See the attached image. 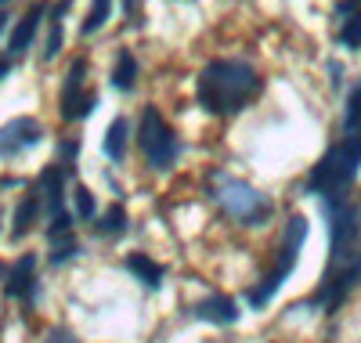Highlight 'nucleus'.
I'll return each mask as SVG.
<instances>
[{"instance_id":"obj_14","label":"nucleus","mask_w":361,"mask_h":343,"mask_svg":"<svg viewBox=\"0 0 361 343\" xmlns=\"http://www.w3.org/2000/svg\"><path fill=\"white\" fill-rule=\"evenodd\" d=\"M44 4H33V8H29V15L15 25V33H11V40H8V51L11 54H22L29 44H33V37H37V25H40V18H44Z\"/></svg>"},{"instance_id":"obj_2","label":"nucleus","mask_w":361,"mask_h":343,"mask_svg":"<svg viewBox=\"0 0 361 343\" xmlns=\"http://www.w3.org/2000/svg\"><path fill=\"white\" fill-rule=\"evenodd\" d=\"M260 76L250 61H238V58H217L202 69L199 83H195V95L199 105L214 116H228L238 112L250 98L260 95Z\"/></svg>"},{"instance_id":"obj_10","label":"nucleus","mask_w":361,"mask_h":343,"mask_svg":"<svg viewBox=\"0 0 361 343\" xmlns=\"http://www.w3.org/2000/svg\"><path fill=\"white\" fill-rule=\"evenodd\" d=\"M336 18H343L340 22V44L357 51L361 47V0H340Z\"/></svg>"},{"instance_id":"obj_16","label":"nucleus","mask_w":361,"mask_h":343,"mask_svg":"<svg viewBox=\"0 0 361 343\" xmlns=\"http://www.w3.org/2000/svg\"><path fill=\"white\" fill-rule=\"evenodd\" d=\"M127 134H130L127 119H112L109 123V131H105V155H109V160L119 163L127 155Z\"/></svg>"},{"instance_id":"obj_4","label":"nucleus","mask_w":361,"mask_h":343,"mask_svg":"<svg viewBox=\"0 0 361 343\" xmlns=\"http://www.w3.org/2000/svg\"><path fill=\"white\" fill-rule=\"evenodd\" d=\"M304 239H307V221L296 213V217H289V224H286V231H282L275 267H271V271L260 278V282L246 293L250 307H264L271 296H275V293L282 289V282L293 275V267H296V260H300V249H304Z\"/></svg>"},{"instance_id":"obj_9","label":"nucleus","mask_w":361,"mask_h":343,"mask_svg":"<svg viewBox=\"0 0 361 343\" xmlns=\"http://www.w3.org/2000/svg\"><path fill=\"white\" fill-rule=\"evenodd\" d=\"M192 315L202 318V322H214V325H235L238 322V303L224 293H214V296H206L192 307Z\"/></svg>"},{"instance_id":"obj_13","label":"nucleus","mask_w":361,"mask_h":343,"mask_svg":"<svg viewBox=\"0 0 361 343\" xmlns=\"http://www.w3.org/2000/svg\"><path fill=\"white\" fill-rule=\"evenodd\" d=\"M127 271L137 278V282H145L148 289H159L163 286V278H166V267L152 257H145V253H130L127 257Z\"/></svg>"},{"instance_id":"obj_11","label":"nucleus","mask_w":361,"mask_h":343,"mask_svg":"<svg viewBox=\"0 0 361 343\" xmlns=\"http://www.w3.org/2000/svg\"><path fill=\"white\" fill-rule=\"evenodd\" d=\"M33 271H37V257H33V253H22V260L8 271V293H11V296H22L25 303L33 300V289H37Z\"/></svg>"},{"instance_id":"obj_8","label":"nucleus","mask_w":361,"mask_h":343,"mask_svg":"<svg viewBox=\"0 0 361 343\" xmlns=\"http://www.w3.org/2000/svg\"><path fill=\"white\" fill-rule=\"evenodd\" d=\"M40 138H44L40 123L33 116H18V119H11V123L0 127V155H18L25 148H33Z\"/></svg>"},{"instance_id":"obj_17","label":"nucleus","mask_w":361,"mask_h":343,"mask_svg":"<svg viewBox=\"0 0 361 343\" xmlns=\"http://www.w3.org/2000/svg\"><path fill=\"white\" fill-rule=\"evenodd\" d=\"M37 213H40V199H37V195H25V199L18 203V210H15V228H11V235H15V239H22V235L33 231Z\"/></svg>"},{"instance_id":"obj_20","label":"nucleus","mask_w":361,"mask_h":343,"mask_svg":"<svg viewBox=\"0 0 361 343\" xmlns=\"http://www.w3.org/2000/svg\"><path fill=\"white\" fill-rule=\"evenodd\" d=\"M112 15V0H90V11H87V22H83V33H98V29L109 22Z\"/></svg>"},{"instance_id":"obj_25","label":"nucleus","mask_w":361,"mask_h":343,"mask_svg":"<svg viewBox=\"0 0 361 343\" xmlns=\"http://www.w3.org/2000/svg\"><path fill=\"white\" fill-rule=\"evenodd\" d=\"M123 11H127V18H134L137 15V0H123Z\"/></svg>"},{"instance_id":"obj_27","label":"nucleus","mask_w":361,"mask_h":343,"mask_svg":"<svg viewBox=\"0 0 361 343\" xmlns=\"http://www.w3.org/2000/svg\"><path fill=\"white\" fill-rule=\"evenodd\" d=\"M4 25H8V15H4V11H0V33H4Z\"/></svg>"},{"instance_id":"obj_5","label":"nucleus","mask_w":361,"mask_h":343,"mask_svg":"<svg viewBox=\"0 0 361 343\" xmlns=\"http://www.w3.org/2000/svg\"><path fill=\"white\" fill-rule=\"evenodd\" d=\"M217 203L224 206V213H231L238 224L257 228L271 217V203L267 195H260L253 184L238 181V177H217Z\"/></svg>"},{"instance_id":"obj_21","label":"nucleus","mask_w":361,"mask_h":343,"mask_svg":"<svg viewBox=\"0 0 361 343\" xmlns=\"http://www.w3.org/2000/svg\"><path fill=\"white\" fill-rule=\"evenodd\" d=\"M354 131H361V83L350 90L347 112H343V134H354Z\"/></svg>"},{"instance_id":"obj_6","label":"nucleus","mask_w":361,"mask_h":343,"mask_svg":"<svg viewBox=\"0 0 361 343\" xmlns=\"http://www.w3.org/2000/svg\"><path fill=\"white\" fill-rule=\"evenodd\" d=\"M137 141H141V152L148 155V163H152L156 170H170V167L177 163V138H173V131L166 127V119L159 116L156 105L145 109Z\"/></svg>"},{"instance_id":"obj_1","label":"nucleus","mask_w":361,"mask_h":343,"mask_svg":"<svg viewBox=\"0 0 361 343\" xmlns=\"http://www.w3.org/2000/svg\"><path fill=\"white\" fill-rule=\"evenodd\" d=\"M322 206L329 217V264L322 286L300 307H322L333 315L361 286V206L347 195H325Z\"/></svg>"},{"instance_id":"obj_19","label":"nucleus","mask_w":361,"mask_h":343,"mask_svg":"<svg viewBox=\"0 0 361 343\" xmlns=\"http://www.w3.org/2000/svg\"><path fill=\"white\" fill-rule=\"evenodd\" d=\"M98 231L102 235H123L127 231V210L123 206H109L105 213H102V221H98Z\"/></svg>"},{"instance_id":"obj_7","label":"nucleus","mask_w":361,"mask_h":343,"mask_svg":"<svg viewBox=\"0 0 361 343\" xmlns=\"http://www.w3.org/2000/svg\"><path fill=\"white\" fill-rule=\"evenodd\" d=\"M83 76H87V61L83 58H76L73 66H69V73H66V87H62V119L66 123H73V119H80V116H87L90 109H94V95H83L80 98V90H83Z\"/></svg>"},{"instance_id":"obj_28","label":"nucleus","mask_w":361,"mask_h":343,"mask_svg":"<svg viewBox=\"0 0 361 343\" xmlns=\"http://www.w3.org/2000/svg\"><path fill=\"white\" fill-rule=\"evenodd\" d=\"M0 4H8V0H0Z\"/></svg>"},{"instance_id":"obj_22","label":"nucleus","mask_w":361,"mask_h":343,"mask_svg":"<svg viewBox=\"0 0 361 343\" xmlns=\"http://www.w3.org/2000/svg\"><path fill=\"white\" fill-rule=\"evenodd\" d=\"M80 253V242L73 235H62V239H51V264H66L69 257Z\"/></svg>"},{"instance_id":"obj_26","label":"nucleus","mask_w":361,"mask_h":343,"mask_svg":"<svg viewBox=\"0 0 361 343\" xmlns=\"http://www.w3.org/2000/svg\"><path fill=\"white\" fill-rule=\"evenodd\" d=\"M8 73H11V61H4V58H0V80H4Z\"/></svg>"},{"instance_id":"obj_23","label":"nucleus","mask_w":361,"mask_h":343,"mask_svg":"<svg viewBox=\"0 0 361 343\" xmlns=\"http://www.w3.org/2000/svg\"><path fill=\"white\" fill-rule=\"evenodd\" d=\"M73 210H76L80 221H90V217H94V195H90L83 184H76V188H73Z\"/></svg>"},{"instance_id":"obj_3","label":"nucleus","mask_w":361,"mask_h":343,"mask_svg":"<svg viewBox=\"0 0 361 343\" xmlns=\"http://www.w3.org/2000/svg\"><path fill=\"white\" fill-rule=\"evenodd\" d=\"M357 170H361V131L343 134L322 155L311 170V177L304 181V188L311 195H322V199L325 195H343V188L357 177Z\"/></svg>"},{"instance_id":"obj_24","label":"nucleus","mask_w":361,"mask_h":343,"mask_svg":"<svg viewBox=\"0 0 361 343\" xmlns=\"http://www.w3.org/2000/svg\"><path fill=\"white\" fill-rule=\"evenodd\" d=\"M44 343H80V339H76V336H73L69 329H51Z\"/></svg>"},{"instance_id":"obj_15","label":"nucleus","mask_w":361,"mask_h":343,"mask_svg":"<svg viewBox=\"0 0 361 343\" xmlns=\"http://www.w3.org/2000/svg\"><path fill=\"white\" fill-rule=\"evenodd\" d=\"M134 83H137V58L123 47L116 54V69H112V87L116 90H134Z\"/></svg>"},{"instance_id":"obj_18","label":"nucleus","mask_w":361,"mask_h":343,"mask_svg":"<svg viewBox=\"0 0 361 343\" xmlns=\"http://www.w3.org/2000/svg\"><path fill=\"white\" fill-rule=\"evenodd\" d=\"M69 8V0H58L54 11H51V33H47V44H44V61H51L58 51H62V15Z\"/></svg>"},{"instance_id":"obj_12","label":"nucleus","mask_w":361,"mask_h":343,"mask_svg":"<svg viewBox=\"0 0 361 343\" xmlns=\"http://www.w3.org/2000/svg\"><path fill=\"white\" fill-rule=\"evenodd\" d=\"M66 167H47L44 174H40V188H44V203H47V217L54 221V217H62L66 210H62V184H66Z\"/></svg>"}]
</instances>
